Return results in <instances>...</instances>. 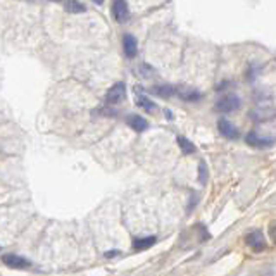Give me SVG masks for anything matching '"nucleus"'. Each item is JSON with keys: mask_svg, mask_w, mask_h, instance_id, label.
<instances>
[{"mask_svg": "<svg viewBox=\"0 0 276 276\" xmlns=\"http://www.w3.org/2000/svg\"><path fill=\"white\" fill-rule=\"evenodd\" d=\"M245 243L254 252H264L266 250V239L261 230H252L245 235Z\"/></svg>", "mask_w": 276, "mask_h": 276, "instance_id": "obj_4", "label": "nucleus"}, {"mask_svg": "<svg viewBox=\"0 0 276 276\" xmlns=\"http://www.w3.org/2000/svg\"><path fill=\"white\" fill-rule=\"evenodd\" d=\"M93 2H95L97 5H102V4H104V0H93Z\"/></svg>", "mask_w": 276, "mask_h": 276, "instance_id": "obj_21", "label": "nucleus"}, {"mask_svg": "<svg viewBox=\"0 0 276 276\" xmlns=\"http://www.w3.org/2000/svg\"><path fill=\"white\" fill-rule=\"evenodd\" d=\"M218 129H220V133L226 138V140H239L240 138L239 128H237L231 121L224 119V117H221L220 121H218Z\"/></svg>", "mask_w": 276, "mask_h": 276, "instance_id": "obj_6", "label": "nucleus"}, {"mask_svg": "<svg viewBox=\"0 0 276 276\" xmlns=\"http://www.w3.org/2000/svg\"><path fill=\"white\" fill-rule=\"evenodd\" d=\"M269 239L273 240V243H276V221L269 226Z\"/></svg>", "mask_w": 276, "mask_h": 276, "instance_id": "obj_18", "label": "nucleus"}, {"mask_svg": "<svg viewBox=\"0 0 276 276\" xmlns=\"http://www.w3.org/2000/svg\"><path fill=\"white\" fill-rule=\"evenodd\" d=\"M176 95H180V98L185 100V102H199L202 98L201 92L195 90V88H188V87H180Z\"/></svg>", "mask_w": 276, "mask_h": 276, "instance_id": "obj_12", "label": "nucleus"}, {"mask_svg": "<svg viewBox=\"0 0 276 276\" xmlns=\"http://www.w3.org/2000/svg\"><path fill=\"white\" fill-rule=\"evenodd\" d=\"M126 125L136 133H142L148 128V121L145 117H142L140 114H129V116L126 117Z\"/></svg>", "mask_w": 276, "mask_h": 276, "instance_id": "obj_9", "label": "nucleus"}, {"mask_svg": "<svg viewBox=\"0 0 276 276\" xmlns=\"http://www.w3.org/2000/svg\"><path fill=\"white\" fill-rule=\"evenodd\" d=\"M150 93L157 95L161 98H169L178 93V88L173 87V85H155V87L150 88Z\"/></svg>", "mask_w": 276, "mask_h": 276, "instance_id": "obj_11", "label": "nucleus"}, {"mask_svg": "<svg viewBox=\"0 0 276 276\" xmlns=\"http://www.w3.org/2000/svg\"><path fill=\"white\" fill-rule=\"evenodd\" d=\"M112 18L116 23L123 24L129 18V7L126 0H114L112 2Z\"/></svg>", "mask_w": 276, "mask_h": 276, "instance_id": "obj_5", "label": "nucleus"}, {"mask_svg": "<svg viewBox=\"0 0 276 276\" xmlns=\"http://www.w3.org/2000/svg\"><path fill=\"white\" fill-rule=\"evenodd\" d=\"M117 256H119V250H117V249H114V250H107V252H106V258H107V259H110V258H117Z\"/></svg>", "mask_w": 276, "mask_h": 276, "instance_id": "obj_19", "label": "nucleus"}, {"mask_svg": "<svg viewBox=\"0 0 276 276\" xmlns=\"http://www.w3.org/2000/svg\"><path fill=\"white\" fill-rule=\"evenodd\" d=\"M199 183L201 185H205L207 183V178H209V171H207V166H205V163L204 161H201L199 163Z\"/></svg>", "mask_w": 276, "mask_h": 276, "instance_id": "obj_16", "label": "nucleus"}, {"mask_svg": "<svg viewBox=\"0 0 276 276\" xmlns=\"http://www.w3.org/2000/svg\"><path fill=\"white\" fill-rule=\"evenodd\" d=\"M155 242H157V237H155V235L138 237V239H133L131 249L135 250V252H142V250H147V249H150V247H154Z\"/></svg>", "mask_w": 276, "mask_h": 276, "instance_id": "obj_10", "label": "nucleus"}, {"mask_svg": "<svg viewBox=\"0 0 276 276\" xmlns=\"http://www.w3.org/2000/svg\"><path fill=\"white\" fill-rule=\"evenodd\" d=\"M138 69H140V76H142V78H152V76L155 74L154 68H152L150 64H145V62H144V64H140V68H138Z\"/></svg>", "mask_w": 276, "mask_h": 276, "instance_id": "obj_17", "label": "nucleus"}, {"mask_svg": "<svg viewBox=\"0 0 276 276\" xmlns=\"http://www.w3.org/2000/svg\"><path fill=\"white\" fill-rule=\"evenodd\" d=\"M50 2H64V0H50Z\"/></svg>", "mask_w": 276, "mask_h": 276, "instance_id": "obj_22", "label": "nucleus"}, {"mask_svg": "<svg viewBox=\"0 0 276 276\" xmlns=\"http://www.w3.org/2000/svg\"><path fill=\"white\" fill-rule=\"evenodd\" d=\"M125 98H126V85L123 81L114 83L106 93V102L109 106H119L121 102H125Z\"/></svg>", "mask_w": 276, "mask_h": 276, "instance_id": "obj_3", "label": "nucleus"}, {"mask_svg": "<svg viewBox=\"0 0 276 276\" xmlns=\"http://www.w3.org/2000/svg\"><path fill=\"white\" fill-rule=\"evenodd\" d=\"M178 145H180V148H182L183 155H192L197 152V147L186 138V136H178Z\"/></svg>", "mask_w": 276, "mask_h": 276, "instance_id": "obj_15", "label": "nucleus"}, {"mask_svg": "<svg viewBox=\"0 0 276 276\" xmlns=\"http://www.w3.org/2000/svg\"><path fill=\"white\" fill-rule=\"evenodd\" d=\"M64 9L69 14H81V12L87 11V5L81 4L80 0H66Z\"/></svg>", "mask_w": 276, "mask_h": 276, "instance_id": "obj_14", "label": "nucleus"}, {"mask_svg": "<svg viewBox=\"0 0 276 276\" xmlns=\"http://www.w3.org/2000/svg\"><path fill=\"white\" fill-rule=\"evenodd\" d=\"M247 145L254 148H259V150H264V148H271L275 145L276 138L275 136H261L258 131H249L245 135Z\"/></svg>", "mask_w": 276, "mask_h": 276, "instance_id": "obj_2", "label": "nucleus"}, {"mask_svg": "<svg viewBox=\"0 0 276 276\" xmlns=\"http://www.w3.org/2000/svg\"><path fill=\"white\" fill-rule=\"evenodd\" d=\"M164 114H166V117H167V119H173V112H171L169 109H166V110H164Z\"/></svg>", "mask_w": 276, "mask_h": 276, "instance_id": "obj_20", "label": "nucleus"}, {"mask_svg": "<svg viewBox=\"0 0 276 276\" xmlns=\"http://www.w3.org/2000/svg\"><path fill=\"white\" fill-rule=\"evenodd\" d=\"M136 106L142 107V109L147 110V112H155V110H157V104H155L154 100H150V98L144 93L136 95Z\"/></svg>", "mask_w": 276, "mask_h": 276, "instance_id": "obj_13", "label": "nucleus"}, {"mask_svg": "<svg viewBox=\"0 0 276 276\" xmlns=\"http://www.w3.org/2000/svg\"><path fill=\"white\" fill-rule=\"evenodd\" d=\"M240 106H242L240 98L235 93H228V95H223V97L218 98V102L214 104V110L220 114H228V112L237 110Z\"/></svg>", "mask_w": 276, "mask_h": 276, "instance_id": "obj_1", "label": "nucleus"}, {"mask_svg": "<svg viewBox=\"0 0 276 276\" xmlns=\"http://www.w3.org/2000/svg\"><path fill=\"white\" fill-rule=\"evenodd\" d=\"M2 262L9 268H14V269H26L31 266V262L28 259L21 258L18 254H4L2 256Z\"/></svg>", "mask_w": 276, "mask_h": 276, "instance_id": "obj_7", "label": "nucleus"}, {"mask_svg": "<svg viewBox=\"0 0 276 276\" xmlns=\"http://www.w3.org/2000/svg\"><path fill=\"white\" fill-rule=\"evenodd\" d=\"M123 52L128 59H135L138 54V42L131 33L123 35Z\"/></svg>", "mask_w": 276, "mask_h": 276, "instance_id": "obj_8", "label": "nucleus"}, {"mask_svg": "<svg viewBox=\"0 0 276 276\" xmlns=\"http://www.w3.org/2000/svg\"><path fill=\"white\" fill-rule=\"evenodd\" d=\"M0 250H2V247H0Z\"/></svg>", "mask_w": 276, "mask_h": 276, "instance_id": "obj_23", "label": "nucleus"}]
</instances>
